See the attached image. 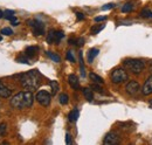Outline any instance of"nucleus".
I'll return each mask as SVG.
<instances>
[{
  "label": "nucleus",
  "mask_w": 152,
  "mask_h": 145,
  "mask_svg": "<svg viewBox=\"0 0 152 145\" xmlns=\"http://www.w3.org/2000/svg\"><path fill=\"white\" fill-rule=\"evenodd\" d=\"M47 55H48V57L50 59V60H53L54 62H56V63H58L60 61H61V59H60V56L57 54H55V53H52V52H47Z\"/></svg>",
  "instance_id": "nucleus-22"
},
{
  "label": "nucleus",
  "mask_w": 152,
  "mask_h": 145,
  "mask_svg": "<svg viewBox=\"0 0 152 145\" xmlns=\"http://www.w3.org/2000/svg\"><path fill=\"white\" fill-rule=\"evenodd\" d=\"M73 139H72V136L69 133H66V144H73Z\"/></svg>",
  "instance_id": "nucleus-30"
},
{
  "label": "nucleus",
  "mask_w": 152,
  "mask_h": 145,
  "mask_svg": "<svg viewBox=\"0 0 152 145\" xmlns=\"http://www.w3.org/2000/svg\"><path fill=\"white\" fill-rule=\"evenodd\" d=\"M12 95V90L10 88H7L1 81H0V97L2 98H8Z\"/></svg>",
  "instance_id": "nucleus-12"
},
{
  "label": "nucleus",
  "mask_w": 152,
  "mask_h": 145,
  "mask_svg": "<svg viewBox=\"0 0 152 145\" xmlns=\"http://www.w3.org/2000/svg\"><path fill=\"white\" fill-rule=\"evenodd\" d=\"M6 129H7V125L5 123L0 124V137H4L6 135Z\"/></svg>",
  "instance_id": "nucleus-26"
},
{
  "label": "nucleus",
  "mask_w": 152,
  "mask_h": 145,
  "mask_svg": "<svg viewBox=\"0 0 152 145\" xmlns=\"http://www.w3.org/2000/svg\"><path fill=\"white\" fill-rule=\"evenodd\" d=\"M1 34L2 35H12L13 34V31L11 28H8V27H5V28L1 29Z\"/></svg>",
  "instance_id": "nucleus-25"
},
{
  "label": "nucleus",
  "mask_w": 152,
  "mask_h": 145,
  "mask_svg": "<svg viewBox=\"0 0 152 145\" xmlns=\"http://www.w3.org/2000/svg\"><path fill=\"white\" fill-rule=\"evenodd\" d=\"M40 78L41 75L38 70H31L21 75L20 83L27 90H35L40 86Z\"/></svg>",
  "instance_id": "nucleus-2"
},
{
  "label": "nucleus",
  "mask_w": 152,
  "mask_h": 145,
  "mask_svg": "<svg viewBox=\"0 0 152 145\" xmlns=\"http://www.w3.org/2000/svg\"><path fill=\"white\" fill-rule=\"evenodd\" d=\"M142 94L144 96H148V95H151L152 94V75L145 81L143 88H142Z\"/></svg>",
  "instance_id": "nucleus-10"
},
{
  "label": "nucleus",
  "mask_w": 152,
  "mask_h": 145,
  "mask_svg": "<svg viewBox=\"0 0 152 145\" xmlns=\"http://www.w3.org/2000/svg\"><path fill=\"white\" fill-rule=\"evenodd\" d=\"M1 39H2V36H1V35H0V41H1Z\"/></svg>",
  "instance_id": "nucleus-36"
},
{
  "label": "nucleus",
  "mask_w": 152,
  "mask_h": 145,
  "mask_svg": "<svg viewBox=\"0 0 152 145\" xmlns=\"http://www.w3.org/2000/svg\"><path fill=\"white\" fill-rule=\"evenodd\" d=\"M35 100L42 107H49V104L52 102V95L46 90H39L35 96Z\"/></svg>",
  "instance_id": "nucleus-5"
},
{
  "label": "nucleus",
  "mask_w": 152,
  "mask_h": 145,
  "mask_svg": "<svg viewBox=\"0 0 152 145\" xmlns=\"http://www.w3.org/2000/svg\"><path fill=\"white\" fill-rule=\"evenodd\" d=\"M64 36V33L61 31H49L48 35H47V42L48 43H58Z\"/></svg>",
  "instance_id": "nucleus-7"
},
{
  "label": "nucleus",
  "mask_w": 152,
  "mask_h": 145,
  "mask_svg": "<svg viewBox=\"0 0 152 145\" xmlns=\"http://www.w3.org/2000/svg\"><path fill=\"white\" fill-rule=\"evenodd\" d=\"M124 67L132 74H140L145 69V62L139 59H125L123 61Z\"/></svg>",
  "instance_id": "nucleus-3"
},
{
  "label": "nucleus",
  "mask_w": 152,
  "mask_h": 145,
  "mask_svg": "<svg viewBox=\"0 0 152 145\" xmlns=\"http://www.w3.org/2000/svg\"><path fill=\"white\" fill-rule=\"evenodd\" d=\"M67 60H69V61L73 62V63L75 62V56H74L72 51H68V52H67Z\"/></svg>",
  "instance_id": "nucleus-27"
},
{
  "label": "nucleus",
  "mask_w": 152,
  "mask_h": 145,
  "mask_svg": "<svg viewBox=\"0 0 152 145\" xmlns=\"http://www.w3.org/2000/svg\"><path fill=\"white\" fill-rule=\"evenodd\" d=\"M28 25L31 26V28H32L34 35L40 36L45 34V25H43V22H41L40 20H37V19H34V20H28Z\"/></svg>",
  "instance_id": "nucleus-6"
},
{
  "label": "nucleus",
  "mask_w": 152,
  "mask_h": 145,
  "mask_svg": "<svg viewBox=\"0 0 152 145\" xmlns=\"http://www.w3.org/2000/svg\"><path fill=\"white\" fill-rule=\"evenodd\" d=\"M33 103H34V95L31 90L20 91L11 100V105L14 109H19V110L31 108Z\"/></svg>",
  "instance_id": "nucleus-1"
},
{
  "label": "nucleus",
  "mask_w": 152,
  "mask_h": 145,
  "mask_svg": "<svg viewBox=\"0 0 152 145\" xmlns=\"http://www.w3.org/2000/svg\"><path fill=\"white\" fill-rule=\"evenodd\" d=\"M98 53H99V51H98L97 48H91V49L89 51V53H88V62H89V63H93L94 59L98 55Z\"/></svg>",
  "instance_id": "nucleus-16"
},
{
  "label": "nucleus",
  "mask_w": 152,
  "mask_h": 145,
  "mask_svg": "<svg viewBox=\"0 0 152 145\" xmlns=\"http://www.w3.org/2000/svg\"><path fill=\"white\" fill-rule=\"evenodd\" d=\"M2 17H4V13H2V12H1V11H0V19L2 18Z\"/></svg>",
  "instance_id": "nucleus-34"
},
{
  "label": "nucleus",
  "mask_w": 152,
  "mask_h": 145,
  "mask_svg": "<svg viewBox=\"0 0 152 145\" xmlns=\"http://www.w3.org/2000/svg\"><path fill=\"white\" fill-rule=\"evenodd\" d=\"M78 117H80V111H78L77 109L72 110V111L69 112V115H68V118H69L70 122H76V121L78 119Z\"/></svg>",
  "instance_id": "nucleus-17"
},
{
  "label": "nucleus",
  "mask_w": 152,
  "mask_h": 145,
  "mask_svg": "<svg viewBox=\"0 0 152 145\" xmlns=\"http://www.w3.org/2000/svg\"><path fill=\"white\" fill-rule=\"evenodd\" d=\"M149 104H150V107L152 108V100H150V102H149Z\"/></svg>",
  "instance_id": "nucleus-35"
},
{
  "label": "nucleus",
  "mask_w": 152,
  "mask_h": 145,
  "mask_svg": "<svg viewBox=\"0 0 152 145\" xmlns=\"http://www.w3.org/2000/svg\"><path fill=\"white\" fill-rule=\"evenodd\" d=\"M119 143V136L118 133H116L114 131L107 133V136L104 137V141H103V144L105 145H116Z\"/></svg>",
  "instance_id": "nucleus-9"
},
{
  "label": "nucleus",
  "mask_w": 152,
  "mask_h": 145,
  "mask_svg": "<svg viewBox=\"0 0 152 145\" xmlns=\"http://www.w3.org/2000/svg\"><path fill=\"white\" fill-rule=\"evenodd\" d=\"M151 66H152V63H151ZM151 72H152V67H151Z\"/></svg>",
  "instance_id": "nucleus-37"
},
{
  "label": "nucleus",
  "mask_w": 152,
  "mask_h": 145,
  "mask_svg": "<svg viewBox=\"0 0 152 145\" xmlns=\"http://www.w3.org/2000/svg\"><path fill=\"white\" fill-rule=\"evenodd\" d=\"M68 83L73 89H78L80 88V81H78V77L75 74H70L68 76Z\"/></svg>",
  "instance_id": "nucleus-11"
},
{
  "label": "nucleus",
  "mask_w": 152,
  "mask_h": 145,
  "mask_svg": "<svg viewBox=\"0 0 152 145\" xmlns=\"http://www.w3.org/2000/svg\"><path fill=\"white\" fill-rule=\"evenodd\" d=\"M82 92H83L86 100H88L89 102H93V100H94V94H93V90H91L90 88H83Z\"/></svg>",
  "instance_id": "nucleus-15"
},
{
  "label": "nucleus",
  "mask_w": 152,
  "mask_h": 145,
  "mask_svg": "<svg viewBox=\"0 0 152 145\" xmlns=\"http://www.w3.org/2000/svg\"><path fill=\"white\" fill-rule=\"evenodd\" d=\"M68 101H69V97H68L67 94H61V95H60V97H58V102H60L62 105H66V104L68 103Z\"/></svg>",
  "instance_id": "nucleus-20"
},
{
  "label": "nucleus",
  "mask_w": 152,
  "mask_h": 145,
  "mask_svg": "<svg viewBox=\"0 0 152 145\" xmlns=\"http://www.w3.org/2000/svg\"><path fill=\"white\" fill-rule=\"evenodd\" d=\"M104 20H107V17H105V15H104V17H97V18H95L96 22H98V21H104Z\"/></svg>",
  "instance_id": "nucleus-33"
},
{
  "label": "nucleus",
  "mask_w": 152,
  "mask_h": 145,
  "mask_svg": "<svg viewBox=\"0 0 152 145\" xmlns=\"http://www.w3.org/2000/svg\"><path fill=\"white\" fill-rule=\"evenodd\" d=\"M104 25H96V26H94V27H91V29H90V32H91V34H94V35H96V34H98L102 29H104Z\"/></svg>",
  "instance_id": "nucleus-19"
},
{
  "label": "nucleus",
  "mask_w": 152,
  "mask_h": 145,
  "mask_svg": "<svg viewBox=\"0 0 152 145\" xmlns=\"http://www.w3.org/2000/svg\"><path fill=\"white\" fill-rule=\"evenodd\" d=\"M80 64H81V75H82V77H86V69H84V63H83L82 53H80Z\"/></svg>",
  "instance_id": "nucleus-24"
},
{
  "label": "nucleus",
  "mask_w": 152,
  "mask_h": 145,
  "mask_svg": "<svg viewBox=\"0 0 152 145\" xmlns=\"http://www.w3.org/2000/svg\"><path fill=\"white\" fill-rule=\"evenodd\" d=\"M114 7H115V4H107V5H104V6L102 7V10H103V11H108V10L114 8Z\"/></svg>",
  "instance_id": "nucleus-29"
},
{
  "label": "nucleus",
  "mask_w": 152,
  "mask_h": 145,
  "mask_svg": "<svg viewBox=\"0 0 152 145\" xmlns=\"http://www.w3.org/2000/svg\"><path fill=\"white\" fill-rule=\"evenodd\" d=\"M17 61L20 62V63H26V64H28V63H29V61H28L26 57H22V56H19V57L17 59Z\"/></svg>",
  "instance_id": "nucleus-28"
},
{
  "label": "nucleus",
  "mask_w": 152,
  "mask_h": 145,
  "mask_svg": "<svg viewBox=\"0 0 152 145\" xmlns=\"http://www.w3.org/2000/svg\"><path fill=\"white\" fill-rule=\"evenodd\" d=\"M89 77H90V80L94 82V83H96V84H103L104 83V81H103V78L101 77V76H98L97 74H95V72H90V75H89Z\"/></svg>",
  "instance_id": "nucleus-14"
},
{
  "label": "nucleus",
  "mask_w": 152,
  "mask_h": 145,
  "mask_svg": "<svg viewBox=\"0 0 152 145\" xmlns=\"http://www.w3.org/2000/svg\"><path fill=\"white\" fill-rule=\"evenodd\" d=\"M132 10H133V5L131 2L125 4V5L122 7V12H123V13H129V12H131Z\"/></svg>",
  "instance_id": "nucleus-23"
},
{
  "label": "nucleus",
  "mask_w": 152,
  "mask_h": 145,
  "mask_svg": "<svg viewBox=\"0 0 152 145\" xmlns=\"http://www.w3.org/2000/svg\"><path fill=\"white\" fill-rule=\"evenodd\" d=\"M110 77H111V81L114 82L115 84H121V83L128 81V78H129L128 72H125L123 68H116V69H114L113 72H111V75H110Z\"/></svg>",
  "instance_id": "nucleus-4"
},
{
  "label": "nucleus",
  "mask_w": 152,
  "mask_h": 145,
  "mask_svg": "<svg viewBox=\"0 0 152 145\" xmlns=\"http://www.w3.org/2000/svg\"><path fill=\"white\" fill-rule=\"evenodd\" d=\"M49 86H50V90H52V95H56L58 89H60V86L57 83V81H50L49 82Z\"/></svg>",
  "instance_id": "nucleus-18"
},
{
  "label": "nucleus",
  "mask_w": 152,
  "mask_h": 145,
  "mask_svg": "<svg viewBox=\"0 0 152 145\" xmlns=\"http://www.w3.org/2000/svg\"><path fill=\"white\" fill-rule=\"evenodd\" d=\"M39 48L35 46H32V47H27L26 51H25V56L27 57H34L35 55L38 54Z\"/></svg>",
  "instance_id": "nucleus-13"
},
{
  "label": "nucleus",
  "mask_w": 152,
  "mask_h": 145,
  "mask_svg": "<svg viewBox=\"0 0 152 145\" xmlns=\"http://www.w3.org/2000/svg\"><path fill=\"white\" fill-rule=\"evenodd\" d=\"M76 18H77V20H83L84 19V14L83 13H76Z\"/></svg>",
  "instance_id": "nucleus-32"
},
{
  "label": "nucleus",
  "mask_w": 152,
  "mask_h": 145,
  "mask_svg": "<svg viewBox=\"0 0 152 145\" xmlns=\"http://www.w3.org/2000/svg\"><path fill=\"white\" fill-rule=\"evenodd\" d=\"M140 15L143 18H148V19H152V11L149 10V8H144L142 12H140Z\"/></svg>",
  "instance_id": "nucleus-21"
},
{
  "label": "nucleus",
  "mask_w": 152,
  "mask_h": 145,
  "mask_svg": "<svg viewBox=\"0 0 152 145\" xmlns=\"http://www.w3.org/2000/svg\"><path fill=\"white\" fill-rule=\"evenodd\" d=\"M125 90L131 96H137L140 92V86H139V83L137 81H130V82L126 83Z\"/></svg>",
  "instance_id": "nucleus-8"
},
{
  "label": "nucleus",
  "mask_w": 152,
  "mask_h": 145,
  "mask_svg": "<svg viewBox=\"0 0 152 145\" xmlns=\"http://www.w3.org/2000/svg\"><path fill=\"white\" fill-rule=\"evenodd\" d=\"M91 88H93V89H95L97 92H103V89L99 87V84H96L95 83V84H93V86H91Z\"/></svg>",
  "instance_id": "nucleus-31"
}]
</instances>
